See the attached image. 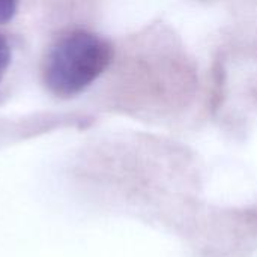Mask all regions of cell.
Masks as SVG:
<instances>
[{"label": "cell", "instance_id": "obj_3", "mask_svg": "<svg viewBox=\"0 0 257 257\" xmlns=\"http://www.w3.org/2000/svg\"><path fill=\"white\" fill-rule=\"evenodd\" d=\"M20 0H0V26L9 23L18 12Z\"/></svg>", "mask_w": 257, "mask_h": 257}, {"label": "cell", "instance_id": "obj_2", "mask_svg": "<svg viewBox=\"0 0 257 257\" xmlns=\"http://www.w3.org/2000/svg\"><path fill=\"white\" fill-rule=\"evenodd\" d=\"M12 62V45L6 35L0 33V84L8 74Z\"/></svg>", "mask_w": 257, "mask_h": 257}, {"label": "cell", "instance_id": "obj_1", "mask_svg": "<svg viewBox=\"0 0 257 257\" xmlns=\"http://www.w3.org/2000/svg\"><path fill=\"white\" fill-rule=\"evenodd\" d=\"M114 45L86 29H72L51 41L41 59V80L48 93L69 99L89 89L110 68Z\"/></svg>", "mask_w": 257, "mask_h": 257}]
</instances>
